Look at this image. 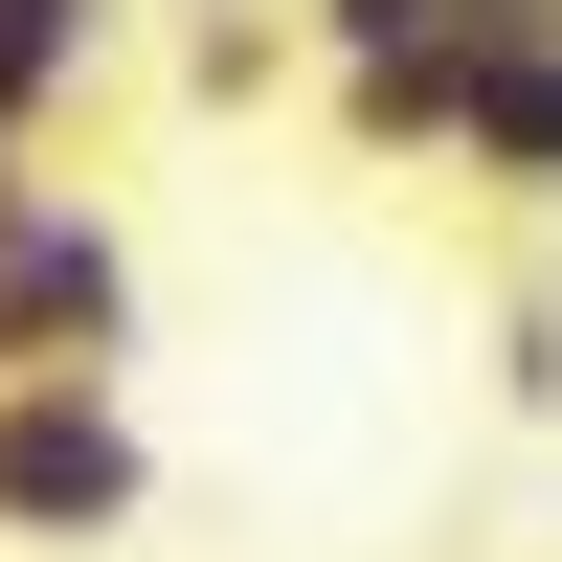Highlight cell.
Returning a JSON list of instances; mask_svg holds the SVG:
<instances>
[{
    "instance_id": "3",
    "label": "cell",
    "mask_w": 562,
    "mask_h": 562,
    "mask_svg": "<svg viewBox=\"0 0 562 562\" xmlns=\"http://www.w3.org/2000/svg\"><path fill=\"white\" fill-rule=\"evenodd\" d=\"M135 68V0H0V135H68Z\"/></svg>"
},
{
    "instance_id": "1",
    "label": "cell",
    "mask_w": 562,
    "mask_h": 562,
    "mask_svg": "<svg viewBox=\"0 0 562 562\" xmlns=\"http://www.w3.org/2000/svg\"><path fill=\"white\" fill-rule=\"evenodd\" d=\"M135 518H158L135 405L113 383H0V540H23V562H90V540H135Z\"/></svg>"
},
{
    "instance_id": "4",
    "label": "cell",
    "mask_w": 562,
    "mask_h": 562,
    "mask_svg": "<svg viewBox=\"0 0 562 562\" xmlns=\"http://www.w3.org/2000/svg\"><path fill=\"white\" fill-rule=\"evenodd\" d=\"M0 203H45V135H0Z\"/></svg>"
},
{
    "instance_id": "2",
    "label": "cell",
    "mask_w": 562,
    "mask_h": 562,
    "mask_svg": "<svg viewBox=\"0 0 562 562\" xmlns=\"http://www.w3.org/2000/svg\"><path fill=\"white\" fill-rule=\"evenodd\" d=\"M113 338H135V248H113V203H0V383H113Z\"/></svg>"
}]
</instances>
